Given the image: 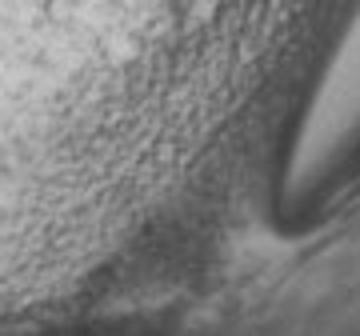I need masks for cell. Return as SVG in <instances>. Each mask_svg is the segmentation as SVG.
<instances>
[{"label":"cell","mask_w":360,"mask_h":336,"mask_svg":"<svg viewBox=\"0 0 360 336\" xmlns=\"http://www.w3.org/2000/svg\"><path fill=\"white\" fill-rule=\"evenodd\" d=\"M360 148V8L336 40L284 164V205L304 208Z\"/></svg>","instance_id":"cell-1"}]
</instances>
